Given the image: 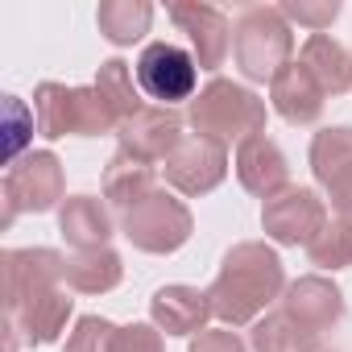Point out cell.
Instances as JSON below:
<instances>
[{
  "label": "cell",
  "mask_w": 352,
  "mask_h": 352,
  "mask_svg": "<svg viewBox=\"0 0 352 352\" xmlns=\"http://www.w3.org/2000/svg\"><path fill=\"white\" fill-rule=\"evenodd\" d=\"M63 257L50 249H30V253H5V298H9V323L25 331L34 344L58 340L71 298L58 290L63 282Z\"/></svg>",
  "instance_id": "6da1fadb"
},
{
  "label": "cell",
  "mask_w": 352,
  "mask_h": 352,
  "mask_svg": "<svg viewBox=\"0 0 352 352\" xmlns=\"http://www.w3.org/2000/svg\"><path fill=\"white\" fill-rule=\"evenodd\" d=\"M236 174H241V183H245L253 195L274 199L278 191H286L290 166H286L282 149L261 133V137H249L245 145H236Z\"/></svg>",
  "instance_id": "5bb4252c"
},
{
  "label": "cell",
  "mask_w": 352,
  "mask_h": 352,
  "mask_svg": "<svg viewBox=\"0 0 352 352\" xmlns=\"http://www.w3.org/2000/svg\"><path fill=\"white\" fill-rule=\"evenodd\" d=\"M319 336L307 331L290 311H274L253 327V352H315Z\"/></svg>",
  "instance_id": "44dd1931"
},
{
  "label": "cell",
  "mask_w": 352,
  "mask_h": 352,
  "mask_svg": "<svg viewBox=\"0 0 352 352\" xmlns=\"http://www.w3.org/2000/svg\"><path fill=\"white\" fill-rule=\"evenodd\" d=\"M170 17H174V25L191 38L195 58H199L204 71H216L228 58V50H232V25H228V17L220 9L195 5V0H191V5H170Z\"/></svg>",
  "instance_id": "8fae6325"
},
{
  "label": "cell",
  "mask_w": 352,
  "mask_h": 352,
  "mask_svg": "<svg viewBox=\"0 0 352 352\" xmlns=\"http://www.w3.org/2000/svg\"><path fill=\"white\" fill-rule=\"evenodd\" d=\"M311 170H315V179L323 187H331L336 179L352 174V129L348 124L315 133V141H311Z\"/></svg>",
  "instance_id": "603a6c76"
},
{
  "label": "cell",
  "mask_w": 352,
  "mask_h": 352,
  "mask_svg": "<svg viewBox=\"0 0 352 352\" xmlns=\"http://www.w3.org/2000/svg\"><path fill=\"white\" fill-rule=\"evenodd\" d=\"M100 21V34L116 46H133L137 38L149 34V21H153V5H145V0H108V5H100L96 13Z\"/></svg>",
  "instance_id": "7402d4cb"
},
{
  "label": "cell",
  "mask_w": 352,
  "mask_h": 352,
  "mask_svg": "<svg viewBox=\"0 0 352 352\" xmlns=\"http://www.w3.org/2000/svg\"><path fill=\"white\" fill-rule=\"evenodd\" d=\"M96 91L108 100V108L116 112V120H120V124L145 108V104H141V96H137V87H133V71H129V63H120V58H108V63L100 67Z\"/></svg>",
  "instance_id": "cb8c5ba5"
},
{
  "label": "cell",
  "mask_w": 352,
  "mask_h": 352,
  "mask_svg": "<svg viewBox=\"0 0 352 352\" xmlns=\"http://www.w3.org/2000/svg\"><path fill=\"white\" fill-rule=\"evenodd\" d=\"M191 124L199 129V137H208L224 149L232 141L245 145L249 137L265 133V104L253 91H245L228 79H212L199 91V100L191 104Z\"/></svg>",
  "instance_id": "3957f363"
},
{
  "label": "cell",
  "mask_w": 352,
  "mask_h": 352,
  "mask_svg": "<svg viewBox=\"0 0 352 352\" xmlns=\"http://www.w3.org/2000/svg\"><path fill=\"white\" fill-rule=\"evenodd\" d=\"M261 224H265V232L278 245H311L323 232V224H327V208H323V199L315 191L286 187L274 199H265Z\"/></svg>",
  "instance_id": "ba28073f"
},
{
  "label": "cell",
  "mask_w": 352,
  "mask_h": 352,
  "mask_svg": "<svg viewBox=\"0 0 352 352\" xmlns=\"http://www.w3.org/2000/svg\"><path fill=\"white\" fill-rule=\"evenodd\" d=\"M149 191H157V187H153L149 162H141V157L129 153V149H116V157H112L108 170H104V195L116 204V212L137 208Z\"/></svg>",
  "instance_id": "e0dca14e"
},
{
  "label": "cell",
  "mask_w": 352,
  "mask_h": 352,
  "mask_svg": "<svg viewBox=\"0 0 352 352\" xmlns=\"http://www.w3.org/2000/svg\"><path fill=\"white\" fill-rule=\"evenodd\" d=\"M116 352H162V336L149 323H133L116 331Z\"/></svg>",
  "instance_id": "83f0119b"
},
{
  "label": "cell",
  "mask_w": 352,
  "mask_h": 352,
  "mask_svg": "<svg viewBox=\"0 0 352 352\" xmlns=\"http://www.w3.org/2000/svg\"><path fill=\"white\" fill-rule=\"evenodd\" d=\"M120 228L145 253H174L191 236V212L166 191H149L137 208L120 212Z\"/></svg>",
  "instance_id": "8992f818"
},
{
  "label": "cell",
  "mask_w": 352,
  "mask_h": 352,
  "mask_svg": "<svg viewBox=\"0 0 352 352\" xmlns=\"http://www.w3.org/2000/svg\"><path fill=\"white\" fill-rule=\"evenodd\" d=\"M116 331H120V327H112L108 319L87 315V319H79V327L71 331L67 352H116Z\"/></svg>",
  "instance_id": "484cf974"
},
{
  "label": "cell",
  "mask_w": 352,
  "mask_h": 352,
  "mask_svg": "<svg viewBox=\"0 0 352 352\" xmlns=\"http://www.w3.org/2000/svg\"><path fill=\"white\" fill-rule=\"evenodd\" d=\"M191 352H245V344L232 331H199V340L191 344Z\"/></svg>",
  "instance_id": "f1b7e54d"
},
{
  "label": "cell",
  "mask_w": 352,
  "mask_h": 352,
  "mask_svg": "<svg viewBox=\"0 0 352 352\" xmlns=\"http://www.w3.org/2000/svg\"><path fill=\"white\" fill-rule=\"evenodd\" d=\"M323 96H327V91H323L319 79L302 67V58L290 63V67H282V75L270 83V100H274L278 116L290 120V124H315L319 112H323Z\"/></svg>",
  "instance_id": "4fadbf2b"
},
{
  "label": "cell",
  "mask_w": 352,
  "mask_h": 352,
  "mask_svg": "<svg viewBox=\"0 0 352 352\" xmlns=\"http://www.w3.org/2000/svg\"><path fill=\"white\" fill-rule=\"evenodd\" d=\"M137 83L149 100H157V108L191 100L195 96V58L174 42H153L137 58Z\"/></svg>",
  "instance_id": "52a82bcc"
},
{
  "label": "cell",
  "mask_w": 352,
  "mask_h": 352,
  "mask_svg": "<svg viewBox=\"0 0 352 352\" xmlns=\"http://www.w3.org/2000/svg\"><path fill=\"white\" fill-rule=\"evenodd\" d=\"M228 170V149L208 141V137H183V145L166 157V183L183 195H204L212 191Z\"/></svg>",
  "instance_id": "9c48e42d"
},
{
  "label": "cell",
  "mask_w": 352,
  "mask_h": 352,
  "mask_svg": "<svg viewBox=\"0 0 352 352\" xmlns=\"http://www.w3.org/2000/svg\"><path fill=\"white\" fill-rule=\"evenodd\" d=\"M179 145H183V120L170 108H141L120 124V149L137 153L141 162L170 157Z\"/></svg>",
  "instance_id": "7c38bea8"
},
{
  "label": "cell",
  "mask_w": 352,
  "mask_h": 352,
  "mask_svg": "<svg viewBox=\"0 0 352 352\" xmlns=\"http://www.w3.org/2000/svg\"><path fill=\"white\" fill-rule=\"evenodd\" d=\"M282 311H290L307 331H327L340 315H344V298H340V290L327 282V278H298L290 290H286V298H282Z\"/></svg>",
  "instance_id": "9a60e30c"
},
{
  "label": "cell",
  "mask_w": 352,
  "mask_h": 352,
  "mask_svg": "<svg viewBox=\"0 0 352 352\" xmlns=\"http://www.w3.org/2000/svg\"><path fill=\"white\" fill-rule=\"evenodd\" d=\"M63 282L79 294H104L120 282V257L112 249H87L63 265Z\"/></svg>",
  "instance_id": "ffe728a7"
},
{
  "label": "cell",
  "mask_w": 352,
  "mask_h": 352,
  "mask_svg": "<svg viewBox=\"0 0 352 352\" xmlns=\"http://www.w3.org/2000/svg\"><path fill=\"white\" fill-rule=\"evenodd\" d=\"M302 67L319 79V87L327 96H340L352 87V58L340 42H331L327 34H311L302 46Z\"/></svg>",
  "instance_id": "d6986e66"
},
{
  "label": "cell",
  "mask_w": 352,
  "mask_h": 352,
  "mask_svg": "<svg viewBox=\"0 0 352 352\" xmlns=\"http://www.w3.org/2000/svg\"><path fill=\"white\" fill-rule=\"evenodd\" d=\"M153 323L170 336H195L212 315V298L195 286H166L153 294Z\"/></svg>",
  "instance_id": "2e32d148"
},
{
  "label": "cell",
  "mask_w": 352,
  "mask_h": 352,
  "mask_svg": "<svg viewBox=\"0 0 352 352\" xmlns=\"http://www.w3.org/2000/svg\"><path fill=\"white\" fill-rule=\"evenodd\" d=\"M286 278H282V261L270 245L261 241H245L236 245L224 265H220V278L212 282L208 298H212V315L241 327V323H253L278 294H282Z\"/></svg>",
  "instance_id": "7a4b0ae2"
},
{
  "label": "cell",
  "mask_w": 352,
  "mask_h": 352,
  "mask_svg": "<svg viewBox=\"0 0 352 352\" xmlns=\"http://www.w3.org/2000/svg\"><path fill=\"white\" fill-rule=\"evenodd\" d=\"M63 236H67L79 253H87V249H104L108 236H112V216L104 212L100 199H91V195H75V199H67V208H63Z\"/></svg>",
  "instance_id": "ac0fdd59"
},
{
  "label": "cell",
  "mask_w": 352,
  "mask_h": 352,
  "mask_svg": "<svg viewBox=\"0 0 352 352\" xmlns=\"http://www.w3.org/2000/svg\"><path fill=\"white\" fill-rule=\"evenodd\" d=\"M307 253H311V261L319 265V270H344L348 261H352V224L348 220H327L323 224V232L307 245Z\"/></svg>",
  "instance_id": "d4e9b609"
},
{
  "label": "cell",
  "mask_w": 352,
  "mask_h": 352,
  "mask_svg": "<svg viewBox=\"0 0 352 352\" xmlns=\"http://www.w3.org/2000/svg\"><path fill=\"white\" fill-rule=\"evenodd\" d=\"M38 129L42 137H100L108 129H120L116 112L96 87H63V83H42L34 96Z\"/></svg>",
  "instance_id": "5b68a950"
},
{
  "label": "cell",
  "mask_w": 352,
  "mask_h": 352,
  "mask_svg": "<svg viewBox=\"0 0 352 352\" xmlns=\"http://www.w3.org/2000/svg\"><path fill=\"white\" fill-rule=\"evenodd\" d=\"M282 17H294V21H302V25H311L315 34H323L336 17H340V5L331 0V5H282Z\"/></svg>",
  "instance_id": "4316f807"
},
{
  "label": "cell",
  "mask_w": 352,
  "mask_h": 352,
  "mask_svg": "<svg viewBox=\"0 0 352 352\" xmlns=\"http://www.w3.org/2000/svg\"><path fill=\"white\" fill-rule=\"evenodd\" d=\"M232 54L249 79L274 83L282 75V67H290V54H294V38H290L282 9H274V5L245 9L232 25Z\"/></svg>",
  "instance_id": "277c9868"
},
{
  "label": "cell",
  "mask_w": 352,
  "mask_h": 352,
  "mask_svg": "<svg viewBox=\"0 0 352 352\" xmlns=\"http://www.w3.org/2000/svg\"><path fill=\"white\" fill-rule=\"evenodd\" d=\"M5 195H9V216L13 220L17 212H46L58 204L63 195V166L54 153H34L25 162H17L5 179Z\"/></svg>",
  "instance_id": "30bf717a"
}]
</instances>
